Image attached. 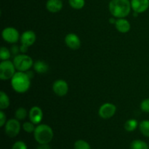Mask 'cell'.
Instances as JSON below:
<instances>
[{"mask_svg": "<svg viewBox=\"0 0 149 149\" xmlns=\"http://www.w3.org/2000/svg\"><path fill=\"white\" fill-rule=\"evenodd\" d=\"M12 149H27V146L23 141H17L13 146Z\"/></svg>", "mask_w": 149, "mask_h": 149, "instance_id": "cell-27", "label": "cell"}, {"mask_svg": "<svg viewBox=\"0 0 149 149\" xmlns=\"http://www.w3.org/2000/svg\"><path fill=\"white\" fill-rule=\"evenodd\" d=\"M131 9L129 0H111L109 4V12L116 18H125L130 13Z\"/></svg>", "mask_w": 149, "mask_h": 149, "instance_id": "cell-1", "label": "cell"}, {"mask_svg": "<svg viewBox=\"0 0 149 149\" xmlns=\"http://www.w3.org/2000/svg\"><path fill=\"white\" fill-rule=\"evenodd\" d=\"M20 51V47H17L16 45H13L11 47V52L14 55H17V54L18 53V52Z\"/></svg>", "mask_w": 149, "mask_h": 149, "instance_id": "cell-29", "label": "cell"}, {"mask_svg": "<svg viewBox=\"0 0 149 149\" xmlns=\"http://www.w3.org/2000/svg\"><path fill=\"white\" fill-rule=\"evenodd\" d=\"M15 66L10 61H2L0 63V79L1 80L11 79L15 74Z\"/></svg>", "mask_w": 149, "mask_h": 149, "instance_id": "cell-5", "label": "cell"}, {"mask_svg": "<svg viewBox=\"0 0 149 149\" xmlns=\"http://www.w3.org/2000/svg\"><path fill=\"white\" fill-rule=\"evenodd\" d=\"M11 57V51L5 47H1L0 49V59L1 61H7Z\"/></svg>", "mask_w": 149, "mask_h": 149, "instance_id": "cell-23", "label": "cell"}, {"mask_svg": "<svg viewBox=\"0 0 149 149\" xmlns=\"http://www.w3.org/2000/svg\"><path fill=\"white\" fill-rule=\"evenodd\" d=\"M130 149H148V146L144 141L141 140H135L131 143Z\"/></svg>", "mask_w": 149, "mask_h": 149, "instance_id": "cell-19", "label": "cell"}, {"mask_svg": "<svg viewBox=\"0 0 149 149\" xmlns=\"http://www.w3.org/2000/svg\"><path fill=\"white\" fill-rule=\"evenodd\" d=\"M33 69L36 71V73L40 74H44L45 73L49 71V65L45 61H36V62L33 63Z\"/></svg>", "mask_w": 149, "mask_h": 149, "instance_id": "cell-16", "label": "cell"}, {"mask_svg": "<svg viewBox=\"0 0 149 149\" xmlns=\"http://www.w3.org/2000/svg\"><path fill=\"white\" fill-rule=\"evenodd\" d=\"M116 111V106L111 103H106L102 105L98 111V114L102 119H108L113 117Z\"/></svg>", "mask_w": 149, "mask_h": 149, "instance_id": "cell-8", "label": "cell"}, {"mask_svg": "<svg viewBox=\"0 0 149 149\" xmlns=\"http://www.w3.org/2000/svg\"><path fill=\"white\" fill-rule=\"evenodd\" d=\"M115 27L120 33H126L130 30L131 25L130 22L125 18H118L115 23Z\"/></svg>", "mask_w": 149, "mask_h": 149, "instance_id": "cell-14", "label": "cell"}, {"mask_svg": "<svg viewBox=\"0 0 149 149\" xmlns=\"http://www.w3.org/2000/svg\"><path fill=\"white\" fill-rule=\"evenodd\" d=\"M23 129L25 132H28V133H31V132H34L35 127L34 124L31 122H26L23 123Z\"/></svg>", "mask_w": 149, "mask_h": 149, "instance_id": "cell-25", "label": "cell"}, {"mask_svg": "<svg viewBox=\"0 0 149 149\" xmlns=\"http://www.w3.org/2000/svg\"><path fill=\"white\" fill-rule=\"evenodd\" d=\"M52 90L55 94L59 97H63L68 93V83L63 79H58L53 83Z\"/></svg>", "mask_w": 149, "mask_h": 149, "instance_id": "cell-9", "label": "cell"}, {"mask_svg": "<svg viewBox=\"0 0 149 149\" xmlns=\"http://www.w3.org/2000/svg\"><path fill=\"white\" fill-rule=\"evenodd\" d=\"M140 131L145 137L149 138V120H143L139 125Z\"/></svg>", "mask_w": 149, "mask_h": 149, "instance_id": "cell-20", "label": "cell"}, {"mask_svg": "<svg viewBox=\"0 0 149 149\" xmlns=\"http://www.w3.org/2000/svg\"><path fill=\"white\" fill-rule=\"evenodd\" d=\"M36 39V33L33 31H26L20 36L21 45H25L28 47H31L35 43Z\"/></svg>", "mask_w": 149, "mask_h": 149, "instance_id": "cell-13", "label": "cell"}, {"mask_svg": "<svg viewBox=\"0 0 149 149\" xmlns=\"http://www.w3.org/2000/svg\"><path fill=\"white\" fill-rule=\"evenodd\" d=\"M29 47L26 46L25 45H21L20 46V52H21L23 54H25L27 52L28 49H29Z\"/></svg>", "mask_w": 149, "mask_h": 149, "instance_id": "cell-30", "label": "cell"}, {"mask_svg": "<svg viewBox=\"0 0 149 149\" xmlns=\"http://www.w3.org/2000/svg\"><path fill=\"white\" fill-rule=\"evenodd\" d=\"M138 126V122L136 119H128L125 124V129L127 132H133Z\"/></svg>", "mask_w": 149, "mask_h": 149, "instance_id": "cell-18", "label": "cell"}, {"mask_svg": "<svg viewBox=\"0 0 149 149\" xmlns=\"http://www.w3.org/2000/svg\"><path fill=\"white\" fill-rule=\"evenodd\" d=\"M5 133L10 138H15L20 130V124L17 119H10L7 121L4 127Z\"/></svg>", "mask_w": 149, "mask_h": 149, "instance_id": "cell-6", "label": "cell"}, {"mask_svg": "<svg viewBox=\"0 0 149 149\" xmlns=\"http://www.w3.org/2000/svg\"><path fill=\"white\" fill-rule=\"evenodd\" d=\"M11 85L16 93H25L30 88L31 79L26 72L18 71L11 79Z\"/></svg>", "mask_w": 149, "mask_h": 149, "instance_id": "cell-2", "label": "cell"}, {"mask_svg": "<svg viewBox=\"0 0 149 149\" xmlns=\"http://www.w3.org/2000/svg\"><path fill=\"white\" fill-rule=\"evenodd\" d=\"M10 98L8 95L4 91L0 92V109L1 110H4L7 109L10 106Z\"/></svg>", "mask_w": 149, "mask_h": 149, "instance_id": "cell-17", "label": "cell"}, {"mask_svg": "<svg viewBox=\"0 0 149 149\" xmlns=\"http://www.w3.org/2000/svg\"><path fill=\"white\" fill-rule=\"evenodd\" d=\"M29 119L34 125L40 123L43 118V112L39 106H33L29 111Z\"/></svg>", "mask_w": 149, "mask_h": 149, "instance_id": "cell-12", "label": "cell"}, {"mask_svg": "<svg viewBox=\"0 0 149 149\" xmlns=\"http://www.w3.org/2000/svg\"><path fill=\"white\" fill-rule=\"evenodd\" d=\"M116 22V19H115L114 17H111V18L109 19V23H111V24H114L115 25Z\"/></svg>", "mask_w": 149, "mask_h": 149, "instance_id": "cell-33", "label": "cell"}, {"mask_svg": "<svg viewBox=\"0 0 149 149\" xmlns=\"http://www.w3.org/2000/svg\"><path fill=\"white\" fill-rule=\"evenodd\" d=\"M131 7L134 12L143 13L149 7V0H131Z\"/></svg>", "mask_w": 149, "mask_h": 149, "instance_id": "cell-11", "label": "cell"}, {"mask_svg": "<svg viewBox=\"0 0 149 149\" xmlns=\"http://www.w3.org/2000/svg\"><path fill=\"white\" fill-rule=\"evenodd\" d=\"M53 130L47 125H38L33 132L35 140L39 144H48L53 138Z\"/></svg>", "mask_w": 149, "mask_h": 149, "instance_id": "cell-3", "label": "cell"}, {"mask_svg": "<svg viewBox=\"0 0 149 149\" xmlns=\"http://www.w3.org/2000/svg\"><path fill=\"white\" fill-rule=\"evenodd\" d=\"M6 122H7V116L4 112L1 110L0 111V127H2L4 125H5Z\"/></svg>", "mask_w": 149, "mask_h": 149, "instance_id": "cell-28", "label": "cell"}, {"mask_svg": "<svg viewBox=\"0 0 149 149\" xmlns=\"http://www.w3.org/2000/svg\"><path fill=\"white\" fill-rule=\"evenodd\" d=\"M68 3L74 10H81L85 5L84 0H69Z\"/></svg>", "mask_w": 149, "mask_h": 149, "instance_id": "cell-21", "label": "cell"}, {"mask_svg": "<svg viewBox=\"0 0 149 149\" xmlns=\"http://www.w3.org/2000/svg\"><path fill=\"white\" fill-rule=\"evenodd\" d=\"M141 109L145 113H149V98L145 99L141 102Z\"/></svg>", "mask_w": 149, "mask_h": 149, "instance_id": "cell-26", "label": "cell"}, {"mask_svg": "<svg viewBox=\"0 0 149 149\" xmlns=\"http://www.w3.org/2000/svg\"><path fill=\"white\" fill-rule=\"evenodd\" d=\"M36 149H50V147L48 144H40V146Z\"/></svg>", "mask_w": 149, "mask_h": 149, "instance_id": "cell-31", "label": "cell"}, {"mask_svg": "<svg viewBox=\"0 0 149 149\" xmlns=\"http://www.w3.org/2000/svg\"><path fill=\"white\" fill-rule=\"evenodd\" d=\"M3 39L7 43L15 44L18 42L20 34L19 32L15 28L13 27H7L2 31L1 33Z\"/></svg>", "mask_w": 149, "mask_h": 149, "instance_id": "cell-7", "label": "cell"}, {"mask_svg": "<svg viewBox=\"0 0 149 149\" xmlns=\"http://www.w3.org/2000/svg\"><path fill=\"white\" fill-rule=\"evenodd\" d=\"M63 6V4L61 0H48L46 3L47 10L52 13H56L61 11Z\"/></svg>", "mask_w": 149, "mask_h": 149, "instance_id": "cell-15", "label": "cell"}, {"mask_svg": "<svg viewBox=\"0 0 149 149\" xmlns=\"http://www.w3.org/2000/svg\"><path fill=\"white\" fill-rule=\"evenodd\" d=\"M27 115V111H26V109H25V108L23 107L18 108V109L15 111V119H17V120H23V119H26Z\"/></svg>", "mask_w": 149, "mask_h": 149, "instance_id": "cell-22", "label": "cell"}, {"mask_svg": "<svg viewBox=\"0 0 149 149\" xmlns=\"http://www.w3.org/2000/svg\"><path fill=\"white\" fill-rule=\"evenodd\" d=\"M74 149H91V147L85 141L79 140L74 143Z\"/></svg>", "mask_w": 149, "mask_h": 149, "instance_id": "cell-24", "label": "cell"}, {"mask_svg": "<svg viewBox=\"0 0 149 149\" xmlns=\"http://www.w3.org/2000/svg\"><path fill=\"white\" fill-rule=\"evenodd\" d=\"M26 73V74H27V75L29 76V77L31 79L33 78V77H34V74H33V71H30V70H29V71H27Z\"/></svg>", "mask_w": 149, "mask_h": 149, "instance_id": "cell-32", "label": "cell"}, {"mask_svg": "<svg viewBox=\"0 0 149 149\" xmlns=\"http://www.w3.org/2000/svg\"><path fill=\"white\" fill-rule=\"evenodd\" d=\"M65 43L68 47L71 49H78L81 47V40L77 34L74 33H69L65 36Z\"/></svg>", "mask_w": 149, "mask_h": 149, "instance_id": "cell-10", "label": "cell"}, {"mask_svg": "<svg viewBox=\"0 0 149 149\" xmlns=\"http://www.w3.org/2000/svg\"><path fill=\"white\" fill-rule=\"evenodd\" d=\"M13 62L16 69L22 72H26L33 65V59L25 54L15 55Z\"/></svg>", "mask_w": 149, "mask_h": 149, "instance_id": "cell-4", "label": "cell"}]
</instances>
